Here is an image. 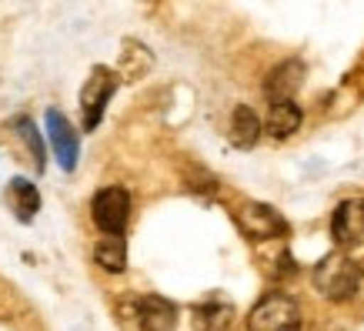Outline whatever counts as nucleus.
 <instances>
[{
  "instance_id": "obj_13",
  "label": "nucleus",
  "mask_w": 364,
  "mask_h": 331,
  "mask_svg": "<svg viewBox=\"0 0 364 331\" xmlns=\"http://www.w3.org/2000/svg\"><path fill=\"white\" fill-rule=\"evenodd\" d=\"M257 137H261V121H257V114H254L247 104L234 107V114H231V144L234 147H241V151H247V147L257 144Z\"/></svg>"
},
{
  "instance_id": "obj_15",
  "label": "nucleus",
  "mask_w": 364,
  "mask_h": 331,
  "mask_svg": "<svg viewBox=\"0 0 364 331\" xmlns=\"http://www.w3.org/2000/svg\"><path fill=\"white\" fill-rule=\"evenodd\" d=\"M14 127H17V134H21V141L27 144V151L33 154V164H37V171H44V141H41L37 127H33L27 117H17V121H14Z\"/></svg>"
},
{
  "instance_id": "obj_8",
  "label": "nucleus",
  "mask_w": 364,
  "mask_h": 331,
  "mask_svg": "<svg viewBox=\"0 0 364 331\" xmlns=\"http://www.w3.org/2000/svg\"><path fill=\"white\" fill-rule=\"evenodd\" d=\"M301 84H304V64H301V61H284V64H277L274 70L267 74L264 94L271 104H274V100H294Z\"/></svg>"
},
{
  "instance_id": "obj_2",
  "label": "nucleus",
  "mask_w": 364,
  "mask_h": 331,
  "mask_svg": "<svg viewBox=\"0 0 364 331\" xmlns=\"http://www.w3.org/2000/svg\"><path fill=\"white\" fill-rule=\"evenodd\" d=\"M247 331H301V305L284 291H267L247 315Z\"/></svg>"
},
{
  "instance_id": "obj_5",
  "label": "nucleus",
  "mask_w": 364,
  "mask_h": 331,
  "mask_svg": "<svg viewBox=\"0 0 364 331\" xmlns=\"http://www.w3.org/2000/svg\"><path fill=\"white\" fill-rule=\"evenodd\" d=\"M237 224H241V231L247 234L251 241H271V238L287 234V224H284V218H281V211H274L271 204H261V201L241 204Z\"/></svg>"
},
{
  "instance_id": "obj_17",
  "label": "nucleus",
  "mask_w": 364,
  "mask_h": 331,
  "mask_svg": "<svg viewBox=\"0 0 364 331\" xmlns=\"http://www.w3.org/2000/svg\"><path fill=\"white\" fill-rule=\"evenodd\" d=\"M147 4H154V0H147Z\"/></svg>"
},
{
  "instance_id": "obj_14",
  "label": "nucleus",
  "mask_w": 364,
  "mask_h": 331,
  "mask_svg": "<svg viewBox=\"0 0 364 331\" xmlns=\"http://www.w3.org/2000/svg\"><path fill=\"white\" fill-rule=\"evenodd\" d=\"M94 261H97L104 271H111V275H121L124 268H127V244H124L121 234H104L94 248Z\"/></svg>"
},
{
  "instance_id": "obj_1",
  "label": "nucleus",
  "mask_w": 364,
  "mask_h": 331,
  "mask_svg": "<svg viewBox=\"0 0 364 331\" xmlns=\"http://www.w3.org/2000/svg\"><path fill=\"white\" fill-rule=\"evenodd\" d=\"M314 288H318L321 295L328 301H348L354 298V291L361 285V268L354 265L348 254H328L318 268H314V275H311Z\"/></svg>"
},
{
  "instance_id": "obj_4",
  "label": "nucleus",
  "mask_w": 364,
  "mask_h": 331,
  "mask_svg": "<svg viewBox=\"0 0 364 331\" xmlns=\"http://www.w3.org/2000/svg\"><path fill=\"white\" fill-rule=\"evenodd\" d=\"M90 214H94V224H97L104 234H121L127 228V218H131V198L124 188H104L94 194V204H90Z\"/></svg>"
},
{
  "instance_id": "obj_9",
  "label": "nucleus",
  "mask_w": 364,
  "mask_h": 331,
  "mask_svg": "<svg viewBox=\"0 0 364 331\" xmlns=\"http://www.w3.org/2000/svg\"><path fill=\"white\" fill-rule=\"evenodd\" d=\"M137 325H141V331H174L177 308L161 295H147L137 301Z\"/></svg>"
},
{
  "instance_id": "obj_10",
  "label": "nucleus",
  "mask_w": 364,
  "mask_h": 331,
  "mask_svg": "<svg viewBox=\"0 0 364 331\" xmlns=\"http://www.w3.org/2000/svg\"><path fill=\"white\" fill-rule=\"evenodd\" d=\"M7 208L14 211V218L17 221H33V214L41 211V194H37V188H33L27 177H14L11 184H7Z\"/></svg>"
},
{
  "instance_id": "obj_16",
  "label": "nucleus",
  "mask_w": 364,
  "mask_h": 331,
  "mask_svg": "<svg viewBox=\"0 0 364 331\" xmlns=\"http://www.w3.org/2000/svg\"><path fill=\"white\" fill-rule=\"evenodd\" d=\"M184 181H188V188L191 191H218V177L214 174H208L204 167H194V164H184Z\"/></svg>"
},
{
  "instance_id": "obj_3",
  "label": "nucleus",
  "mask_w": 364,
  "mask_h": 331,
  "mask_svg": "<svg viewBox=\"0 0 364 331\" xmlns=\"http://www.w3.org/2000/svg\"><path fill=\"white\" fill-rule=\"evenodd\" d=\"M114 90H117V74H114L111 67L97 64L90 70V78L84 80V88H80V114H84V131H94L104 117V107H107V100L114 98Z\"/></svg>"
},
{
  "instance_id": "obj_12",
  "label": "nucleus",
  "mask_w": 364,
  "mask_h": 331,
  "mask_svg": "<svg viewBox=\"0 0 364 331\" xmlns=\"http://www.w3.org/2000/svg\"><path fill=\"white\" fill-rule=\"evenodd\" d=\"M234 321V308L221 298H210L194 308V328L198 331H228Z\"/></svg>"
},
{
  "instance_id": "obj_6",
  "label": "nucleus",
  "mask_w": 364,
  "mask_h": 331,
  "mask_svg": "<svg viewBox=\"0 0 364 331\" xmlns=\"http://www.w3.org/2000/svg\"><path fill=\"white\" fill-rule=\"evenodd\" d=\"M331 238L338 248H354L364 241V198H348L334 208Z\"/></svg>"
},
{
  "instance_id": "obj_11",
  "label": "nucleus",
  "mask_w": 364,
  "mask_h": 331,
  "mask_svg": "<svg viewBox=\"0 0 364 331\" xmlns=\"http://www.w3.org/2000/svg\"><path fill=\"white\" fill-rule=\"evenodd\" d=\"M301 127V107L294 100H274L267 110V134L274 141H284Z\"/></svg>"
},
{
  "instance_id": "obj_7",
  "label": "nucleus",
  "mask_w": 364,
  "mask_h": 331,
  "mask_svg": "<svg viewBox=\"0 0 364 331\" xmlns=\"http://www.w3.org/2000/svg\"><path fill=\"white\" fill-rule=\"evenodd\" d=\"M47 137H50V147L57 154V164L64 171H74L77 164V151H80V141H77V131L70 127L60 110H47Z\"/></svg>"
}]
</instances>
